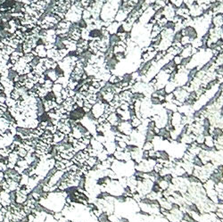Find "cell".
I'll use <instances>...</instances> for the list:
<instances>
[{"label": "cell", "mask_w": 223, "mask_h": 222, "mask_svg": "<svg viewBox=\"0 0 223 222\" xmlns=\"http://www.w3.org/2000/svg\"><path fill=\"white\" fill-rule=\"evenodd\" d=\"M219 114H220V117H223V104L220 106V110H219Z\"/></svg>", "instance_id": "cell-56"}, {"label": "cell", "mask_w": 223, "mask_h": 222, "mask_svg": "<svg viewBox=\"0 0 223 222\" xmlns=\"http://www.w3.org/2000/svg\"><path fill=\"white\" fill-rule=\"evenodd\" d=\"M98 222H112L109 219V215L106 212H102L100 214V216L97 218Z\"/></svg>", "instance_id": "cell-35"}, {"label": "cell", "mask_w": 223, "mask_h": 222, "mask_svg": "<svg viewBox=\"0 0 223 222\" xmlns=\"http://www.w3.org/2000/svg\"><path fill=\"white\" fill-rule=\"evenodd\" d=\"M128 12H126L125 10L122 9V8H119V10H118L117 13H116V15H115V17H114V21H116V22L122 23V22H124V21L128 18Z\"/></svg>", "instance_id": "cell-10"}, {"label": "cell", "mask_w": 223, "mask_h": 222, "mask_svg": "<svg viewBox=\"0 0 223 222\" xmlns=\"http://www.w3.org/2000/svg\"><path fill=\"white\" fill-rule=\"evenodd\" d=\"M212 25L215 28H220L223 26V16L222 14H216L212 18Z\"/></svg>", "instance_id": "cell-13"}, {"label": "cell", "mask_w": 223, "mask_h": 222, "mask_svg": "<svg viewBox=\"0 0 223 222\" xmlns=\"http://www.w3.org/2000/svg\"><path fill=\"white\" fill-rule=\"evenodd\" d=\"M165 181H167L168 183L171 184L173 181V178H174V175H173L172 173H168V174H165L164 176H162V177Z\"/></svg>", "instance_id": "cell-42"}, {"label": "cell", "mask_w": 223, "mask_h": 222, "mask_svg": "<svg viewBox=\"0 0 223 222\" xmlns=\"http://www.w3.org/2000/svg\"><path fill=\"white\" fill-rule=\"evenodd\" d=\"M15 193H16L15 203H19V204H24V203L28 199V195L22 194V193H21V192L18 191V190L15 191Z\"/></svg>", "instance_id": "cell-17"}, {"label": "cell", "mask_w": 223, "mask_h": 222, "mask_svg": "<svg viewBox=\"0 0 223 222\" xmlns=\"http://www.w3.org/2000/svg\"><path fill=\"white\" fill-rule=\"evenodd\" d=\"M106 104L103 103V102H96L95 105H93L91 111L95 118V120L98 119L99 117L103 116V114L105 113V110H106Z\"/></svg>", "instance_id": "cell-2"}, {"label": "cell", "mask_w": 223, "mask_h": 222, "mask_svg": "<svg viewBox=\"0 0 223 222\" xmlns=\"http://www.w3.org/2000/svg\"><path fill=\"white\" fill-rule=\"evenodd\" d=\"M204 144L208 145V146H210V147H214V145H215V140H214V138H212V136H208V137H205Z\"/></svg>", "instance_id": "cell-34"}, {"label": "cell", "mask_w": 223, "mask_h": 222, "mask_svg": "<svg viewBox=\"0 0 223 222\" xmlns=\"http://www.w3.org/2000/svg\"><path fill=\"white\" fill-rule=\"evenodd\" d=\"M170 3L175 6L176 8H178L179 6H182L183 4V0H170Z\"/></svg>", "instance_id": "cell-48"}, {"label": "cell", "mask_w": 223, "mask_h": 222, "mask_svg": "<svg viewBox=\"0 0 223 222\" xmlns=\"http://www.w3.org/2000/svg\"><path fill=\"white\" fill-rule=\"evenodd\" d=\"M81 39L89 40V30L87 28L81 29Z\"/></svg>", "instance_id": "cell-43"}, {"label": "cell", "mask_w": 223, "mask_h": 222, "mask_svg": "<svg viewBox=\"0 0 223 222\" xmlns=\"http://www.w3.org/2000/svg\"><path fill=\"white\" fill-rule=\"evenodd\" d=\"M191 42H192V40H191L188 37H187V36H183L181 40H180V43H181V45H182L183 46H187V45L191 44Z\"/></svg>", "instance_id": "cell-46"}, {"label": "cell", "mask_w": 223, "mask_h": 222, "mask_svg": "<svg viewBox=\"0 0 223 222\" xmlns=\"http://www.w3.org/2000/svg\"><path fill=\"white\" fill-rule=\"evenodd\" d=\"M139 149H140V147L139 146H138L137 144H133V143H128V144H127V146H126L125 151H127V152L131 154V153H134V152L138 151Z\"/></svg>", "instance_id": "cell-28"}, {"label": "cell", "mask_w": 223, "mask_h": 222, "mask_svg": "<svg viewBox=\"0 0 223 222\" xmlns=\"http://www.w3.org/2000/svg\"><path fill=\"white\" fill-rule=\"evenodd\" d=\"M6 105L7 106L8 108H10V107H14V106H15V105H16V100L13 99V98L10 97V96H9V97H6Z\"/></svg>", "instance_id": "cell-41"}, {"label": "cell", "mask_w": 223, "mask_h": 222, "mask_svg": "<svg viewBox=\"0 0 223 222\" xmlns=\"http://www.w3.org/2000/svg\"><path fill=\"white\" fill-rule=\"evenodd\" d=\"M118 127H119L121 133L127 135V136H129L133 130V127L131 126L129 121H122L118 125Z\"/></svg>", "instance_id": "cell-5"}, {"label": "cell", "mask_w": 223, "mask_h": 222, "mask_svg": "<svg viewBox=\"0 0 223 222\" xmlns=\"http://www.w3.org/2000/svg\"><path fill=\"white\" fill-rule=\"evenodd\" d=\"M98 161H98V159H97V156H89L85 163H86L88 166L90 167L91 170H92V168L95 167V165L98 163Z\"/></svg>", "instance_id": "cell-21"}, {"label": "cell", "mask_w": 223, "mask_h": 222, "mask_svg": "<svg viewBox=\"0 0 223 222\" xmlns=\"http://www.w3.org/2000/svg\"><path fill=\"white\" fill-rule=\"evenodd\" d=\"M16 154L19 155V157L20 158H24L25 156L27 155V154H28V152L25 150L23 147H22V145L21 146H19V148H18V150H17Z\"/></svg>", "instance_id": "cell-40"}, {"label": "cell", "mask_w": 223, "mask_h": 222, "mask_svg": "<svg viewBox=\"0 0 223 222\" xmlns=\"http://www.w3.org/2000/svg\"><path fill=\"white\" fill-rule=\"evenodd\" d=\"M44 74L46 75V79H49L52 80V81H54V82H56V79H58V77H57V75H56V71H55V69H48V70L46 71V72H45Z\"/></svg>", "instance_id": "cell-19"}, {"label": "cell", "mask_w": 223, "mask_h": 222, "mask_svg": "<svg viewBox=\"0 0 223 222\" xmlns=\"http://www.w3.org/2000/svg\"><path fill=\"white\" fill-rule=\"evenodd\" d=\"M27 219H28L29 222H34V220H35V215H34L33 213L28 214L27 215Z\"/></svg>", "instance_id": "cell-53"}, {"label": "cell", "mask_w": 223, "mask_h": 222, "mask_svg": "<svg viewBox=\"0 0 223 222\" xmlns=\"http://www.w3.org/2000/svg\"><path fill=\"white\" fill-rule=\"evenodd\" d=\"M156 182H158L159 186H160V187H161V189H162V191L167 190V189L170 187V185H171L170 183H168L167 181H165L162 178H160V179H159L158 181H156Z\"/></svg>", "instance_id": "cell-32"}, {"label": "cell", "mask_w": 223, "mask_h": 222, "mask_svg": "<svg viewBox=\"0 0 223 222\" xmlns=\"http://www.w3.org/2000/svg\"><path fill=\"white\" fill-rule=\"evenodd\" d=\"M150 192L151 193H153V194H160V193H162V189L160 187L158 182H156V181L153 182V185H152V187H151Z\"/></svg>", "instance_id": "cell-27"}, {"label": "cell", "mask_w": 223, "mask_h": 222, "mask_svg": "<svg viewBox=\"0 0 223 222\" xmlns=\"http://www.w3.org/2000/svg\"><path fill=\"white\" fill-rule=\"evenodd\" d=\"M34 50L37 53V56H39V58L46 57V49L45 47V45H37Z\"/></svg>", "instance_id": "cell-14"}, {"label": "cell", "mask_w": 223, "mask_h": 222, "mask_svg": "<svg viewBox=\"0 0 223 222\" xmlns=\"http://www.w3.org/2000/svg\"><path fill=\"white\" fill-rule=\"evenodd\" d=\"M114 198H115V202H118V203H125L128 202V197L124 194L114 195Z\"/></svg>", "instance_id": "cell-31"}, {"label": "cell", "mask_w": 223, "mask_h": 222, "mask_svg": "<svg viewBox=\"0 0 223 222\" xmlns=\"http://www.w3.org/2000/svg\"><path fill=\"white\" fill-rule=\"evenodd\" d=\"M179 56H181L182 58L192 56V46H191V44L187 45V46H183V49H182Z\"/></svg>", "instance_id": "cell-18"}, {"label": "cell", "mask_w": 223, "mask_h": 222, "mask_svg": "<svg viewBox=\"0 0 223 222\" xmlns=\"http://www.w3.org/2000/svg\"><path fill=\"white\" fill-rule=\"evenodd\" d=\"M173 61L175 62V63H176L177 65H178V64H180V63H181V61H182V57L179 56V55H177V56H175L174 57H173Z\"/></svg>", "instance_id": "cell-51"}, {"label": "cell", "mask_w": 223, "mask_h": 222, "mask_svg": "<svg viewBox=\"0 0 223 222\" xmlns=\"http://www.w3.org/2000/svg\"><path fill=\"white\" fill-rule=\"evenodd\" d=\"M156 128V123L154 120H152L150 118H148L147 120V122H146V129H150V130H153Z\"/></svg>", "instance_id": "cell-36"}, {"label": "cell", "mask_w": 223, "mask_h": 222, "mask_svg": "<svg viewBox=\"0 0 223 222\" xmlns=\"http://www.w3.org/2000/svg\"><path fill=\"white\" fill-rule=\"evenodd\" d=\"M172 93L174 95V96H175V99L179 101L182 104H184V102L188 97V95H189V92L185 89L184 87H178V88H176V89L173 91Z\"/></svg>", "instance_id": "cell-1"}, {"label": "cell", "mask_w": 223, "mask_h": 222, "mask_svg": "<svg viewBox=\"0 0 223 222\" xmlns=\"http://www.w3.org/2000/svg\"><path fill=\"white\" fill-rule=\"evenodd\" d=\"M182 117L183 114L180 113L179 111H175L173 112L172 119H171V124H173L175 127H178L182 125Z\"/></svg>", "instance_id": "cell-11"}, {"label": "cell", "mask_w": 223, "mask_h": 222, "mask_svg": "<svg viewBox=\"0 0 223 222\" xmlns=\"http://www.w3.org/2000/svg\"><path fill=\"white\" fill-rule=\"evenodd\" d=\"M191 162H192V164H193V166L194 167L204 166V162H203V161H202V159L199 157V155H194Z\"/></svg>", "instance_id": "cell-26"}, {"label": "cell", "mask_w": 223, "mask_h": 222, "mask_svg": "<svg viewBox=\"0 0 223 222\" xmlns=\"http://www.w3.org/2000/svg\"><path fill=\"white\" fill-rule=\"evenodd\" d=\"M43 98H44V100L56 101V95L53 93V91H50V92H48L47 94L46 95V96L43 97Z\"/></svg>", "instance_id": "cell-45"}, {"label": "cell", "mask_w": 223, "mask_h": 222, "mask_svg": "<svg viewBox=\"0 0 223 222\" xmlns=\"http://www.w3.org/2000/svg\"><path fill=\"white\" fill-rule=\"evenodd\" d=\"M120 41V38L117 34H112L110 35V38H109V42H110V46H113L117 44L118 42Z\"/></svg>", "instance_id": "cell-33"}, {"label": "cell", "mask_w": 223, "mask_h": 222, "mask_svg": "<svg viewBox=\"0 0 223 222\" xmlns=\"http://www.w3.org/2000/svg\"><path fill=\"white\" fill-rule=\"evenodd\" d=\"M119 222H130L129 219H128L127 217H120L119 218Z\"/></svg>", "instance_id": "cell-54"}, {"label": "cell", "mask_w": 223, "mask_h": 222, "mask_svg": "<svg viewBox=\"0 0 223 222\" xmlns=\"http://www.w3.org/2000/svg\"><path fill=\"white\" fill-rule=\"evenodd\" d=\"M157 136L163 140V141H167L169 143L173 142L172 136H171V132L170 130H168L167 128L165 127L163 128H159V132L157 134Z\"/></svg>", "instance_id": "cell-7"}, {"label": "cell", "mask_w": 223, "mask_h": 222, "mask_svg": "<svg viewBox=\"0 0 223 222\" xmlns=\"http://www.w3.org/2000/svg\"><path fill=\"white\" fill-rule=\"evenodd\" d=\"M157 136L153 130L150 129H146L145 132V142H153L154 139Z\"/></svg>", "instance_id": "cell-20"}, {"label": "cell", "mask_w": 223, "mask_h": 222, "mask_svg": "<svg viewBox=\"0 0 223 222\" xmlns=\"http://www.w3.org/2000/svg\"><path fill=\"white\" fill-rule=\"evenodd\" d=\"M110 131H111L112 133L113 134L114 136L121 133V132H120V129H119V127H118V125H112L111 128H110Z\"/></svg>", "instance_id": "cell-49"}, {"label": "cell", "mask_w": 223, "mask_h": 222, "mask_svg": "<svg viewBox=\"0 0 223 222\" xmlns=\"http://www.w3.org/2000/svg\"><path fill=\"white\" fill-rule=\"evenodd\" d=\"M5 180V172L4 171H0V183Z\"/></svg>", "instance_id": "cell-55"}, {"label": "cell", "mask_w": 223, "mask_h": 222, "mask_svg": "<svg viewBox=\"0 0 223 222\" xmlns=\"http://www.w3.org/2000/svg\"><path fill=\"white\" fill-rule=\"evenodd\" d=\"M155 155L157 158L162 159V161H170L171 159V157L169 154V153H168L167 151L163 150V149H162V150H155Z\"/></svg>", "instance_id": "cell-12"}, {"label": "cell", "mask_w": 223, "mask_h": 222, "mask_svg": "<svg viewBox=\"0 0 223 222\" xmlns=\"http://www.w3.org/2000/svg\"><path fill=\"white\" fill-rule=\"evenodd\" d=\"M175 15H176V7L171 3H169L163 7V16L165 17L168 21H172Z\"/></svg>", "instance_id": "cell-3"}, {"label": "cell", "mask_w": 223, "mask_h": 222, "mask_svg": "<svg viewBox=\"0 0 223 222\" xmlns=\"http://www.w3.org/2000/svg\"><path fill=\"white\" fill-rule=\"evenodd\" d=\"M145 1V3H146V4H148L149 6H151V5H153L155 2V0H144Z\"/></svg>", "instance_id": "cell-57"}, {"label": "cell", "mask_w": 223, "mask_h": 222, "mask_svg": "<svg viewBox=\"0 0 223 222\" xmlns=\"http://www.w3.org/2000/svg\"><path fill=\"white\" fill-rule=\"evenodd\" d=\"M23 55H24L23 52H18V51L14 50L12 53L11 55H10V62L14 65L17 62L19 61L22 56H23Z\"/></svg>", "instance_id": "cell-15"}, {"label": "cell", "mask_w": 223, "mask_h": 222, "mask_svg": "<svg viewBox=\"0 0 223 222\" xmlns=\"http://www.w3.org/2000/svg\"><path fill=\"white\" fill-rule=\"evenodd\" d=\"M89 49V40L80 39L77 41V53L79 55H80L81 53H83L85 51Z\"/></svg>", "instance_id": "cell-8"}, {"label": "cell", "mask_w": 223, "mask_h": 222, "mask_svg": "<svg viewBox=\"0 0 223 222\" xmlns=\"http://www.w3.org/2000/svg\"><path fill=\"white\" fill-rule=\"evenodd\" d=\"M19 155L17 154L16 153H14V152H12V153H10L9 154V155L7 156V159H8V162H11V163H13V164H14V165H16V162L18 161V160H19Z\"/></svg>", "instance_id": "cell-23"}, {"label": "cell", "mask_w": 223, "mask_h": 222, "mask_svg": "<svg viewBox=\"0 0 223 222\" xmlns=\"http://www.w3.org/2000/svg\"><path fill=\"white\" fill-rule=\"evenodd\" d=\"M148 159H150L149 151L143 150V152H142V160H148Z\"/></svg>", "instance_id": "cell-52"}, {"label": "cell", "mask_w": 223, "mask_h": 222, "mask_svg": "<svg viewBox=\"0 0 223 222\" xmlns=\"http://www.w3.org/2000/svg\"><path fill=\"white\" fill-rule=\"evenodd\" d=\"M204 139H205V137H204V136H203L202 134H199V135H197V136H196L195 142L196 143V144H198V145H199V144H204Z\"/></svg>", "instance_id": "cell-44"}, {"label": "cell", "mask_w": 223, "mask_h": 222, "mask_svg": "<svg viewBox=\"0 0 223 222\" xmlns=\"http://www.w3.org/2000/svg\"><path fill=\"white\" fill-rule=\"evenodd\" d=\"M176 88H178V87H177V85H176V83L174 81H168V83L164 87L167 94L168 93H172L173 91L176 89Z\"/></svg>", "instance_id": "cell-24"}, {"label": "cell", "mask_w": 223, "mask_h": 222, "mask_svg": "<svg viewBox=\"0 0 223 222\" xmlns=\"http://www.w3.org/2000/svg\"><path fill=\"white\" fill-rule=\"evenodd\" d=\"M120 25H121L120 22H116V21H113V22H111V23L109 24L108 27H106V29H107V30H108V32L110 33V35H112V34H116L117 33L118 28L120 27Z\"/></svg>", "instance_id": "cell-16"}, {"label": "cell", "mask_w": 223, "mask_h": 222, "mask_svg": "<svg viewBox=\"0 0 223 222\" xmlns=\"http://www.w3.org/2000/svg\"><path fill=\"white\" fill-rule=\"evenodd\" d=\"M174 100H175V96L173 93H168L165 95V102H173Z\"/></svg>", "instance_id": "cell-50"}, {"label": "cell", "mask_w": 223, "mask_h": 222, "mask_svg": "<svg viewBox=\"0 0 223 222\" xmlns=\"http://www.w3.org/2000/svg\"><path fill=\"white\" fill-rule=\"evenodd\" d=\"M155 149V146H154V144L153 142H145L143 146H142V150L145 151H150Z\"/></svg>", "instance_id": "cell-39"}, {"label": "cell", "mask_w": 223, "mask_h": 222, "mask_svg": "<svg viewBox=\"0 0 223 222\" xmlns=\"http://www.w3.org/2000/svg\"><path fill=\"white\" fill-rule=\"evenodd\" d=\"M149 101H150L152 106H162V104H163L162 101L159 99V97H153V96H150V97H149Z\"/></svg>", "instance_id": "cell-38"}, {"label": "cell", "mask_w": 223, "mask_h": 222, "mask_svg": "<svg viewBox=\"0 0 223 222\" xmlns=\"http://www.w3.org/2000/svg\"><path fill=\"white\" fill-rule=\"evenodd\" d=\"M211 135L216 141L218 138L223 137V128L220 126H212L211 128Z\"/></svg>", "instance_id": "cell-9"}, {"label": "cell", "mask_w": 223, "mask_h": 222, "mask_svg": "<svg viewBox=\"0 0 223 222\" xmlns=\"http://www.w3.org/2000/svg\"><path fill=\"white\" fill-rule=\"evenodd\" d=\"M188 9H189L190 16L192 17V18L201 16V15H203L204 13V10L202 9V7H201L196 2H195L193 5H191V6L188 7Z\"/></svg>", "instance_id": "cell-6"}, {"label": "cell", "mask_w": 223, "mask_h": 222, "mask_svg": "<svg viewBox=\"0 0 223 222\" xmlns=\"http://www.w3.org/2000/svg\"><path fill=\"white\" fill-rule=\"evenodd\" d=\"M9 128V123L7 122L6 119L4 117L0 118V130L2 133H4L6 129H8Z\"/></svg>", "instance_id": "cell-25"}, {"label": "cell", "mask_w": 223, "mask_h": 222, "mask_svg": "<svg viewBox=\"0 0 223 222\" xmlns=\"http://www.w3.org/2000/svg\"><path fill=\"white\" fill-rule=\"evenodd\" d=\"M167 22H168L167 19H166V18H165L164 16H162V17H161L159 20H157V22H156V23H157V24H159L161 27H162V28H163Z\"/></svg>", "instance_id": "cell-47"}, {"label": "cell", "mask_w": 223, "mask_h": 222, "mask_svg": "<svg viewBox=\"0 0 223 222\" xmlns=\"http://www.w3.org/2000/svg\"><path fill=\"white\" fill-rule=\"evenodd\" d=\"M132 97H133V99L135 101H140V102H142V101L145 100V98L146 96H145V95L144 94V93H142V92H134Z\"/></svg>", "instance_id": "cell-30"}, {"label": "cell", "mask_w": 223, "mask_h": 222, "mask_svg": "<svg viewBox=\"0 0 223 222\" xmlns=\"http://www.w3.org/2000/svg\"><path fill=\"white\" fill-rule=\"evenodd\" d=\"M81 17L83 19L85 22H87L88 20L91 19L92 18V15H91V12L89 11V9H84L82 11V14H81Z\"/></svg>", "instance_id": "cell-37"}, {"label": "cell", "mask_w": 223, "mask_h": 222, "mask_svg": "<svg viewBox=\"0 0 223 222\" xmlns=\"http://www.w3.org/2000/svg\"><path fill=\"white\" fill-rule=\"evenodd\" d=\"M17 166H19L20 168H22L23 170H26L29 168V163L26 161V160L24 158H19V160L16 162Z\"/></svg>", "instance_id": "cell-29"}, {"label": "cell", "mask_w": 223, "mask_h": 222, "mask_svg": "<svg viewBox=\"0 0 223 222\" xmlns=\"http://www.w3.org/2000/svg\"><path fill=\"white\" fill-rule=\"evenodd\" d=\"M85 114H86V112L84 111L82 107H77L76 109H73V111H70L69 118H70L71 120L76 121V122H78L85 116Z\"/></svg>", "instance_id": "cell-4"}, {"label": "cell", "mask_w": 223, "mask_h": 222, "mask_svg": "<svg viewBox=\"0 0 223 222\" xmlns=\"http://www.w3.org/2000/svg\"><path fill=\"white\" fill-rule=\"evenodd\" d=\"M129 122H130V124H131V126L133 127V128H137L142 124V120L139 119V118H138L137 116H133L131 117Z\"/></svg>", "instance_id": "cell-22"}, {"label": "cell", "mask_w": 223, "mask_h": 222, "mask_svg": "<svg viewBox=\"0 0 223 222\" xmlns=\"http://www.w3.org/2000/svg\"><path fill=\"white\" fill-rule=\"evenodd\" d=\"M2 134L3 133H2V132H1V130H0V135H2Z\"/></svg>", "instance_id": "cell-58"}]
</instances>
